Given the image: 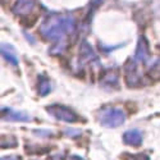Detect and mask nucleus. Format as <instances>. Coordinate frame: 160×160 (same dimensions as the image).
<instances>
[{
  "label": "nucleus",
  "mask_w": 160,
  "mask_h": 160,
  "mask_svg": "<svg viewBox=\"0 0 160 160\" xmlns=\"http://www.w3.org/2000/svg\"><path fill=\"white\" fill-rule=\"evenodd\" d=\"M100 122L106 127H118L124 122V113L119 109H106L101 113Z\"/></svg>",
  "instance_id": "f257e3e1"
},
{
  "label": "nucleus",
  "mask_w": 160,
  "mask_h": 160,
  "mask_svg": "<svg viewBox=\"0 0 160 160\" xmlns=\"http://www.w3.org/2000/svg\"><path fill=\"white\" fill-rule=\"evenodd\" d=\"M48 112L50 114H52L55 118L62 119V121H65V122H77L78 121V117L76 113H73L71 109L64 108V106H60V105L49 106Z\"/></svg>",
  "instance_id": "f03ea898"
},
{
  "label": "nucleus",
  "mask_w": 160,
  "mask_h": 160,
  "mask_svg": "<svg viewBox=\"0 0 160 160\" xmlns=\"http://www.w3.org/2000/svg\"><path fill=\"white\" fill-rule=\"evenodd\" d=\"M3 117L5 119H10V121H28V117L24 115V114H21V113H17V112H13V110H8V109H3Z\"/></svg>",
  "instance_id": "20e7f679"
},
{
  "label": "nucleus",
  "mask_w": 160,
  "mask_h": 160,
  "mask_svg": "<svg viewBox=\"0 0 160 160\" xmlns=\"http://www.w3.org/2000/svg\"><path fill=\"white\" fill-rule=\"evenodd\" d=\"M69 136H76V135H79V132H74V131H67Z\"/></svg>",
  "instance_id": "423d86ee"
},
{
  "label": "nucleus",
  "mask_w": 160,
  "mask_h": 160,
  "mask_svg": "<svg viewBox=\"0 0 160 160\" xmlns=\"http://www.w3.org/2000/svg\"><path fill=\"white\" fill-rule=\"evenodd\" d=\"M2 160H19V158H17V156H4Z\"/></svg>",
  "instance_id": "39448f33"
},
{
  "label": "nucleus",
  "mask_w": 160,
  "mask_h": 160,
  "mask_svg": "<svg viewBox=\"0 0 160 160\" xmlns=\"http://www.w3.org/2000/svg\"><path fill=\"white\" fill-rule=\"evenodd\" d=\"M123 140L129 146H140L142 143V133L137 129H132L124 133Z\"/></svg>",
  "instance_id": "7ed1b4c3"
}]
</instances>
